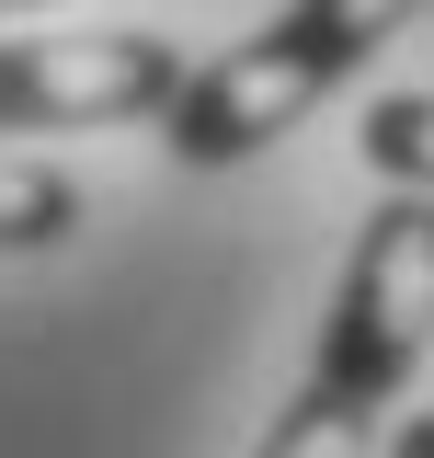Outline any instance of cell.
Masks as SVG:
<instances>
[{
	"label": "cell",
	"instance_id": "cell-6",
	"mask_svg": "<svg viewBox=\"0 0 434 458\" xmlns=\"http://www.w3.org/2000/svg\"><path fill=\"white\" fill-rule=\"evenodd\" d=\"M388 458H434V412H412V424L388 436Z\"/></svg>",
	"mask_w": 434,
	"mask_h": 458
},
{
	"label": "cell",
	"instance_id": "cell-5",
	"mask_svg": "<svg viewBox=\"0 0 434 458\" xmlns=\"http://www.w3.org/2000/svg\"><path fill=\"white\" fill-rule=\"evenodd\" d=\"M355 149L388 172V183H412V195H434V92H388V104H366V126H355Z\"/></svg>",
	"mask_w": 434,
	"mask_h": 458
},
{
	"label": "cell",
	"instance_id": "cell-1",
	"mask_svg": "<svg viewBox=\"0 0 434 458\" xmlns=\"http://www.w3.org/2000/svg\"><path fill=\"white\" fill-rule=\"evenodd\" d=\"M412 12H423V0H297L286 23H263L252 47H229L217 69H195L161 104L171 161L183 172H229V161H252V149H274V138L321 104L355 57H378Z\"/></svg>",
	"mask_w": 434,
	"mask_h": 458
},
{
	"label": "cell",
	"instance_id": "cell-7",
	"mask_svg": "<svg viewBox=\"0 0 434 458\" xmlns=\"http://www.w3.org/2000/svg\"><path fill=\"white\" fill-rule=\"evenodd\" d=\"M0 12H35V0H0Z\"/></svg>",
	"mask_w": 434,
	"mask_h": 458
},
{
	"label": "cell",
	"instance_id": "cell-3",
	"mask_svg": "<svg viewBox=\"0 0 434 458\" xmlns=\"http://www.w3.org/2000/svg\"><path fill=\"white\" fill-rule=\"evenodd\" d=\"M195 69L161 35H23L0 47V138L12 126H126L161 114Z\"/></svg>",
	"mask_w": 434,
	"mask_h": 458
},
{
	"label": "cell",
	"instance_id": "cell-2",
	"mask_svg": "<svg viewBox=\"0 0 434 458\" xmlns=\"http://www.w3.org/2000/svg\"><path fill=\"white\" fill-rule=\"evenodd\" d=\"M423 344H434V195L400 183V195H378V207L355 218V264L331 286L309 390H321L331 412H366V424H378L388 401L412 390Z\"/></svg>",
	"mask_w": 434,
	"mask_h": 458
},
{
	"label": "cell",
	"instance_id": "cell-4",
	"mask_svg": "<svg viewBox=\"0 0 434 458\" xmlns=\"http://www.w3.org/2000/svg\"><path fill=\"white\" fill-rule=\"evenodd\" d=\"M80 229V195H69V172L46 161H0V252H46Z\"/></svg>",
	"mask_w": 434,
	"mask_h": 458
}]
</instances>
